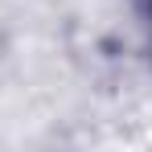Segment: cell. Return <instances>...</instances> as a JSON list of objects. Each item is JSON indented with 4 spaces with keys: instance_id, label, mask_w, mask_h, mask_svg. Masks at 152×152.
Returning a JSON list of instances; mask_svg holds the SVG:
<instances>
[]
</instances>
